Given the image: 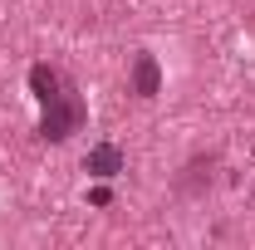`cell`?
Segmentation results:
<instances>
[{
    "instance_id": "cell-4",
    "label": "cell",
    "mask_w": 255,
    "mask_h": 250,
    "mask_svg": "<svg viewBox=\"0 0 255 250\" xmlns=\"http://www.w3.org/2000/svg\"><path fill=\"white\" fill-rule=\"evenodd\" d=\"M89 206H113V191H108V187H94V191H89Z\"/></svg>"
},
{
    "instance_id": "cell-3",
    "label": "cell",
    "mask_w": 255,
    "mask_h": 250,
    "mask_svg": "<svg viewBox=\"0 0 255 250\" xmlns=\"http://www.w3.org/2000/svg\"><path fill=\"white\" fill-rule=\"evenodd\" d=\"M132 94L137 98H157L162 94V69H157V59H152L147 49L132 59Z\"/></svg>"
},
{
    "instance_id": "cell-2",
    "label": "cell",
    "mask_w": 255,
    "mask_h": 250,
    "mask_svg": "<svg viewBox=\"0 0 255 250\" xmlns=\"http://www.w3.org/2000/svg\"><path fill=\"white\" fill-rule=\"evenodd\" d=\"M84 172L98 177V182H113L118 172H128V157H123L118 142H94V147L84 152Z\"/></svg>"
},
{
    "instance_id": "cell-1",
    "label": "cell",
    "mask_w": 255,
    "mask_h": 250,
    "mask_svg": "<svg viewBox=\"0 0 255 250\" xmlns=\"http://www.w3.org/2000/svg\"><path fill=\"white\" fill-rule=\"evenodd\" d=\"M84 123H89V103L79 98L74 79H64L59 94L39 103V127H34V132H39L44 142H69V137H74Z\"/></svg>"
}]
</instances>
